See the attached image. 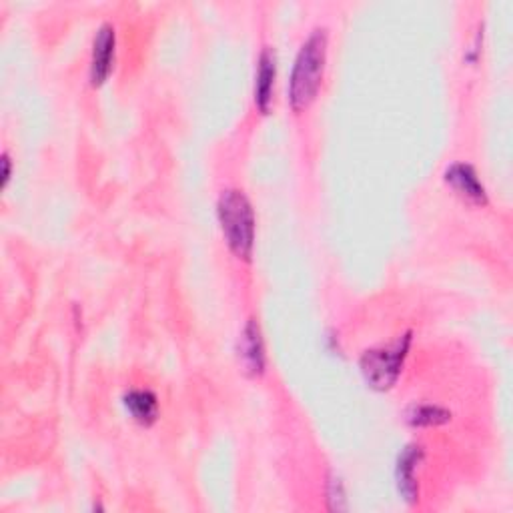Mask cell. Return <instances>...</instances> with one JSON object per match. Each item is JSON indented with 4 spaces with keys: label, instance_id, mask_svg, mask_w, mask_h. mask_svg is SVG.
<instances>
[{
    "label": "cell",
    "instance_id": "8",
    "mask_svg": "<svg viewBox=\"0 0 513 513\" xmlns=\"http://www.w3.org/2000/svg\"><path fill=\"white\" fill-rule=\"evenodd\" d=\"M275 79H277V55L271 47H265L257 61L255 73V107L267 115L275 95Z\"/></svg>",
    "mask_w": 513,
    "mask_h": 513
},
{
    "label": "cell",
    "instance_id": "4",
    "mask_svg": "<svg viewBox=\"0 0 513 513\" xmlns=\"http://www.w3.org/2000/svg\"><path fill=\"white\" fill-rule=\"evenodd\" d=\"M425 457V451L417 443H409L401 449L397 463H395V481L399 495L407 505L417 503L419 499V481H417V469Z\"/></svg>",
    "mask_w": 513,
    "mask_h": 513
},
{
    "label": "cell",
    "instance_id": "9",
    "mask_svg": "<svg viewBox=\"0 0 513 513\" xmlns=\"http://www.w3.org/2000/svg\"><path fill=\"white\" fill-rule=\"evenodd\" d=\"M123 403L141 425H153L159 417V399L151 389H131L123 395Z\"/></svg>",
    "mask_w": 513,
    "mask_h": 513
},
{
    "label": "cell",
    "instance_id": "1",
    "mask_svg": "<svg viewBox=\"0 0 513 513\" xmlns=\"http://www.w3.org/2000/svg\"><path fill=\"white\" fill-rule=\"evenodd\" d=\"M327 29H315L301 45L289 79V103L295 113L305 111L317 97L327 63Z\"/></svg>",
    "mask_w": 513,
    "mask_h": 513
},
{
    "label": "cell",
    "instance_id": "11",
    "mask_svg": "<svg viewBox=\"0 0 513 513\" xmlns=\"http://www.w3.org/2000/svg\"><path fill=\"white\" fill-rule=\"evenodd\" d=\"M327 501H329V509H333V511L347 509L345 485L337 473H331L327 477Z\"/></svg>",
    "mask_w": 513,
    "mask_h": 513
},
{
    "label": "cell",
    "instance_id": "12",
    "mask_svg": "<svg viewBox=\"0 0 513 513\" xmlns=\"http://www.w3.org/2000/svg\"><path fill=\"white\" fill-rule=\"evenodd\" d=\"M3 167H5L3 181H5V185H7V183H9V179H11V157H9V153H5V155H3Z\"/></svg>",
    "mask_w": 513,
    "mask_h": 513
},
{
    "label": "cell",
    "instance_id": "10",
    "mask_svg": "<svg viewBox=\"0 0 513 513\" xmlns=\"http://www.w3.org/2000/svg\"><path fill=\"white\" fill-rule=\"evenodd\" d=\"M451 419V411L437 403H425L415 401L405 409V421L411 427H437Z\"/></svg>",
    "mask_w": 513,
    "mask_h": 513
},
{
    "label": "cell",
    "instance_id": "5",
    "mask_svg": "<svg viewBox=\"0 0 513 513\" xmlns=\"http://www.w3.org/2000/svg\"><path fill=\"white\" fill-rule=\"evenodd\" d=\"M115 51H117V31L111 23H105L99 27L93 41V55H91V69H89L93 87H101L109 79L115 63Z\"/></svg>",
    "mask_w": 513,
    "mask_h": 513
},
{
    "label": "cell",
    "instance_id": "3",
    "mask_svg": "<svg viewBox=\"0 0 513 513\" xmlns=\"http://www.w3.org/2000/svg\"><path fill=\"white\" fill-rule=\"evenodd\" d=\"M409 347H411V331L399 335L395 341L387 345H379L363 351L359 359V367L367 385L377 391L391 389L403 371V363L407 359Z\"/></svg>",
    "mask_w": 513,
    "mask_h": 513
},
{
    "label": "cell",
    "instance_id": "2",
    "mask_svg": "<svg viewBox=\"0 0 513 513\" xmlns=\"http://www.w3.org/2000/svg\"><path fill=\"white\" fill-rule=\"evenodd\" d=\"M217 217L231 253L251 261L255 249V211L249 197L239 189H227L217 201Z\"/></svg>",
    "mask_w": 513,
    "mask_h": 513
},
{
    "label": "cell",
    "instance_id": "6",
    "mask_svg": "<svg viewBox=\"0 0 513 513\" xmlns=\"http://www.w3.org/2000/svg\"><path fill=\"white\" fill-rule=\"evenodd\" d=\"M239 361L243 365V371L251 377H259L265 373L267 367V355H265V341L263 331L257 319H249L239 335Z\"/></svg>",
    "mask_w": 513,
    "mask_h": 513
},
{
    "label": "cell",
    "instance_id": "7",
    "mask_svg": "<svg viewBox=\"0 0 513 513\" xmlns=\"http://www.w3.org/2000/svg\"><path fill=\"white\" fill-rule=\"evenodd\" d=\"M445 183L467 203L483 207L487 205V191L485 185L481 183L477 171L469 163H453L447 167L443 175Z\"/></svg>",
    "mask_w": 513,
    "mask_h": 513
}]
</instances>
